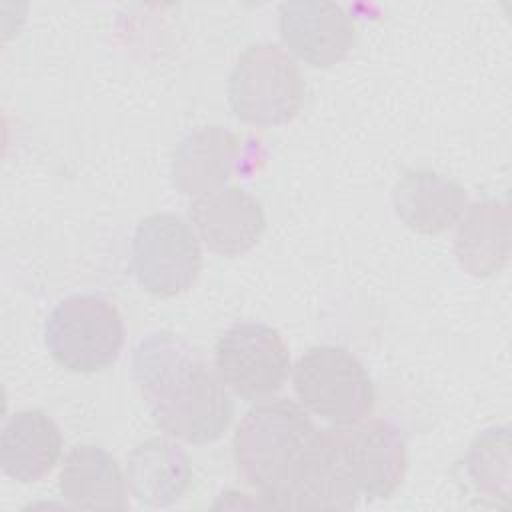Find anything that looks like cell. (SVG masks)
<instances>
[{"label": "cell", "instance_id": "cell-16", "mask_svg": "<svg viewBox=\"0 0 512 512\" xmlns=\"http://www.w3.org/2000/svg\"><path fill=\"white\" fill-rule=\"evenodd\" d=\"M508 252L510 230L506 204L486 200L472 206L454 240L458 264L472 276H490L506 264Z\"/></svg>", "mask_w": 512, "mask_h": 512}, {"label": "cell", "instance_id": "cell-5", "mask_svg": "<svg viewBox=\"0 0 512 512\" xmlns=\"http://www.w3.org/2000/svg\"><path fill=\"white\" fill-rule=\"evenodd\" d=\"M292 384L302 406L334 426L368 418L376 404L368 370L342 346L308 348L294 366Z\"/></svg>", "mask_w": 512, "mask_h": 512}, {"label": "cell", "instance_id": "cell-3", "mask_svg": "<svg viewBox=\"0 0 512 512\" xmlns=\"http://www.w3.org/2000/svg\"><path fill=\"white\" fill-rule=\"evenodd\" d=\"M296 60L272 42L250 44L228 78V102L240 122L272 128L292 122L304 104Z\"/></svg>", "mask_w": 512, "mask_h": 512}, {"label": "cell", "instance_id": "cell-9", "mask_svg": "<svg viewBox=\"0 0 512 512\" xmlns=\"http://www.w3.org/2000/svg\"><path fill=\"white\" fill-rule=\"evenodd\" d=\"M278 28L288 50L314 68L342 62L356 40V26L344 6L326 0L280 4Z\"/></svg>", "mask_w": 512, "mask_h": 512}, {"label": "cell", "instance_id": "cell-4", "mask_svg": "<svg viewBox=\"0 0 512 512\" xmlns=\"http://www.w3.org/2000/svg\"><path fill=\"white\" fill-rule=\"evenodd\" d=\"M124 320L118 308L96 294L60 300L46 318L44 342L56 364L92 374L112 366L124 346Z\"/></svg>", "mask_w": 512, "mask_h": 512}, {"label": "cell", "instance_id": "cell-12", "mask_svg": "<svg viewBox=\"0 0 512 512\" xmlns=\"http://www.w3.org/2000/svg\"><path fill=\"white\" fill-rule=\"evenodd\" d=\"M238 136L222 126L188 132L172 156V182L186 196H204L224 188L238 156Z\"/></svg>", "mask_w": 512, "mask_h": 512}, {"label": "cell", "instance_id": "cell-10", "mask_svg": "<svg viewBox=\"0 0 512 512\" xmlns=\"http://www.w3.org/2000/svg\"><path fill=\"white\" fill-rule=\"evenodd\" d=\"M188 214L204 246L224 258L244 256L262 240L266 230L260 200L238 186H224L194 198Z\"/></svg>", "mask_w": 512, "mask_h": 512}, {"label": "cell", "instance_id": "cell-14", "mask_svg": "<svg viewBox=\"0 0 512 512\" xmlns=\"http://www.w3.org/2000/svg\"><path fill=\"white\" fill-rule=\"evenodd\" d=\"M62 498L84 510H128V490L118 460L96 444L74 446L60 468Z\"/></svg>", "mask_w": 512, "mask_h": 512}, {"label": "cell", "instance_id": "cell-2", "mask_svg": "<svg viewBox=\"0 0 512 512\" xmlns=\"http://www.w3.org/2000/svg\"><path fill=\"white\" fill-rule=\"evenodd\" d=\"M132 378L154 424L188 444H208L228 430L234 404L220 376L182 336L160 330L134 350Z\"/></svg>", "mask_w": 512, "mask_h": 512}, {"label": "cell", "instance_id": "cell-7", "mask_svg": "<svg viewBox=\"0 0 512 512\" xmlns=\"http://www.w3.org/2000/svg\"><path fill=\"white\" fill-rule=\"evenodd\" d=\"M214 368L236 396L262 400L284 386L290 352L276 328L262 322H240L218 338Z\"/></svg>", "mask_w": 512, "mask_h": 512}, {"label": "cell", "instance_id": "cell-13", "mask_svg": "<svg viewBox=\"0 0 512 512\" xmlns=\"http://www.w3.org/2000/svg\"><path fill=\"white\" fill-rule=\"evenodd\" d=\"M396 216L418 234H440L452 228L466 210L464 188L430 170H408L392 190Z\"/></svg>", "mask_w": 512, "mask_h": 512}, {"label": "cell", "instance_id": "cell-11", "mask_svg": "<svg viewBox=\"0 0 512 512\" xmlns=\"http://www.w3.org/2000/svg\"><path fill=\"white\" fill-rule=\"evenodd\" d=\"M62 454V432L44 410L8 416L0 432V466L20 484L42 480Z\"/></svg>", "mask_w": 512, "mask_h": 512}, {"label": "cell", "instance_id": "cell-15", "mask_svg": "<svg viewBox=\"0 0 512 512\" xmlns=\"http://www.w3.org/2000/svg\"><path fill=\"white\" fill-rule=\"evenodd\" d=\"M126 480L132 496L152 508H164L184 496L192 480L188 454L176 442L154 436L128 456Z\"/></svg>", "mask_w": 512, "mask_h": 512}, {"label": "cell", "instance_id": "cell-6", "mask_svg": "<svg viewBox=\"0 0 512 512\" xmlns=\"http://www.w3.org/2000/svg\"><path fill=\"white\" fill-rule=\"evenodd\" d=\"M200 270L198 238L180 216L160 212L138 222L132 240V272L144 292L174 298L194 286Z\"/></svg>", "mask_w": 512, "mask_h": 512}, {"label": "cell", "instance_id": "cell-1", "mask_svg": "<svg viewBox=\"0 0 512 512\" xmlns=\"http://www.w3.org/2000/svg\"><path fill=\"white\" fill-rule=\"evenodd\" d=\"M232 452L238 476L260 492L264 506L300 510L320 488L328 430H318L294 400H264L242 416Z\"/></svg>", "mask_w": 512, "mask_h": 512}, {"label": "cell", "instance_id": "cell-8", "mask_svg": "<svg viewBox=\"0 0 512 512\" xmlns=\"http://www.w3.org/2000/svg\"><path fill=\"white\" fill-rule=\"evenodd\" d=\"M336 428L342 460L356 490L370 500L390 498L408 468L402 430L382 418H364Z\"/></svg>", "mask_w": 512, "mask_h": 512}]
</instances>
